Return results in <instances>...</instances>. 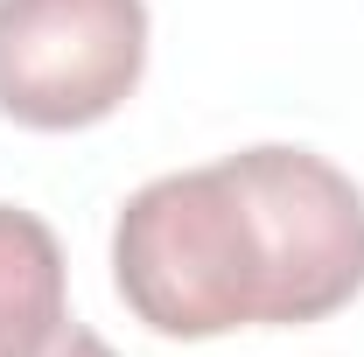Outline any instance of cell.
Returning <instances> with one entry per match:
<instances>
[{
    "label": "cell",
    "instance_id": "1",
    "mask_svg": "<svg viewBox=\"0 0 364 357\" xmlns=\"http://www.w3.org/2000/svg\"><path fill=\"white\" fill-rule=\"evenodd\" d=\"M112 280L176 343L329 322L364 294V189L280 140L154 176L112 224Z\"/></svg>",
    "mask_w": 364,
    "mask_h": 357
},
{
    "label": "cell",
    "instance_id": "2",
    "mask_svg": "<svg viewBox=\"0 0 364 357\" xmlns=\"http://www.w3.org/2000/svg\"><path fill=\"white\" fill-rule=\"evenodd\" d=\"M147 70V0H0V112L28 134L112 119Z\"/></svg>",
    "mask_w": 364,
    "mask_h": 357
},
{
    "label": "cell",
    "instance_id": "3",
    "mask_svg": "<svg viewBox=\"0 0 364 357\" xmlns=\"http://www.w3.org/2000/svg\"><path fill=\"white\" fill-rule=\"evenodd\" d=\"M70 322L63 245L36 211L0 203V357H36Z\"/></svg>",
    "mask_w": 364,
    "mask_h": 357
},
{
    "label": "cell",
    "instance_id": "4",
    "mask_svg": "<svg viewBox=\"0 0 364 357\" xmlns=\"http://www.w3.org/2000/svg\"><path fill=\"white\" fill-rule=\"evenodd\" d=\"M36 357H112V343H105L98 329H85V322H63V329H56Z\"/></svg>",
    "mask_w": 364,
    "mask_h": 357
}]
</instances>
